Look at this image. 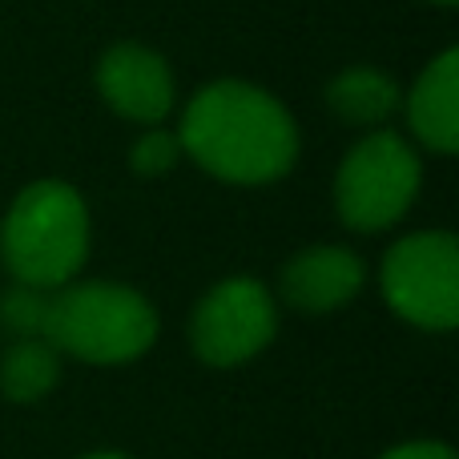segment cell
<instances>
[{"label": "cell", "mask_w": 459, "mask_h": 459, "mask_svg": "<svg viewBox=\"0 0 459 459\" xmlns=\"http://www.w3.org/2000/svg\"><path fill=\"white\" fill-rule=\"evenodd\" d=\"M420 153L391 129H371L342 158L334 178V206L342 226L359 234H379L411 210L420 194Z\"/></svg>", "instance_id": "277c9868"}, {"label": "cell", "mask_w": 459, "mask_h": 459, "mask_svg": "<svg viewBox=\"0 0 459 459\" xmlns=\"http://www.w3.org/2000/svg\"><path fill=\"white\" fill-rule=\"evenodd\" d=\"M61 379V351L45 339H16L0 359V391L13 403H37Z\"/></svg>", "instance_id": "8fae6325"}, {"label": "cell", "mask_w": 459, "mask_h": 459, "mask_svg": "<svg viewBox=\"0 0 459 459\" xmlns=\"http://www.w3.org/2000/svg\"><path fill=\"white\" fill-rule=\"evenodd\" d=\"M178 158H182V142H178V134H169V129H145L134 142V150H129V166L142 178L169 174V169L178 166Z\"/></svg>", "instance_id": "4fadbf2b"}, {"label": "cell", "mask_w": 459, "mask_h": 459, "mask_svg": "<svg viewBox=\"0 0 459 459\" xmlns=\"http://www.w3.org/2000/svg\"><path fill=\"white\" fill-rule=\"evenodd\" d=\"M407 121L428 150H459V48H444L415 77L411 93H407Z\"/></svg>", "instance_id": "9c48e42d"}, {"label": "cell", "mask_w": 459, "mask_h": 459, "mask_svg": "<svg viewBox=\"0 0 459 459\" xmlns=\"http://www.w3.org/2000/svg\"><path fill=\"white\" fill-rule=\"evenodd\" d=\"M436 4H455V0H436Z\"/></svg>", "instance_id": "2e32d148"}, {"label": "cell", "mask_w": 459, "mask_h": 459, "mask_svg": "<svg viewBox=\"0 0 459 459\" xmlns=\"http://www.w3.org/2000/svg\"><path fill=\"white\" fill-rule=\"evenodd\" d=\"M0 258L32 290H61L89 258V210L69 182H32L0 222Z\"/></svg>", "instance_id": "7a4b0ae2"}, {"label": "cell", "mask_w": 459, "mask_h": 459, "mask_svg": "<svg viewBox=\"0 0 459 459\" xmlns=\"http://www.w3.org/2000/svg\"><path fill=\"white\" fill-rule=\"evenodd\" d=\"M383 459H455V452L444 444H403V447H391Z\"/></svg>", "instance_id": "5bb4252c"}, {"label": "cell", "mask_w": 459, "mask_h": 459, "mask_svg": "<svg viewBox=\"0 0 459 459\" xmlns=\"http://www.w3.org/2000/svg\"><path fill=\"white\" fill-rule=\"evenodd\" d=\"M383 299L411 326L452 331L459 323V242L447 230L399 238L383 258Z\"/></svg>", "instance_id": "5b68a950"}, {"label": "cell", "mask_w": 459, "mask_h": 459, "mask_svg": "<svg viewBox=\"0 0 459 459\" xmlns=\"http://www.w3.org/2000/svg\"><path fill=\"white\" fill-rule=\"evenodd\" d=\"M40 339L97 367H117L145 355L158 339V310L145 294L121 282H73L48 290Z\"/></svg>", "instance_id": "3957f363"}, {"label": "cell", "mask_w": 459, "mask_h": 459, "mask_svg": "<svg viewBox=\"0 0 459 459\" xmlns=\"http://www.w3.org/2000/svg\"><path fill=\"white\" fill-rule=\"evenodd\" d=\"M182 153L234 186H266L299 161V126L274 93L246 81H214L190 97L178 126Z\"/></svg>", "instance_id": "6da1fadb"}, {"label": "cell", "mask_w": 459, "mask_h": 459, "mask_svg": "<svg viewBox=\"0 0 459 459\" xmlns=\"http://www.w3.org/2000/svg\"><path fill=\"white\" fill-rule=\"evenodd\" d=\"M403 101V89L391 73L375 69V65H351L326 85V105L339 113L347 126L375 129L391 117Z\"/></svg>", "instance_id": "30bf717a"}, {"label": "cell", "mask_w": 459, "mask_h": 459, "mask_svg": "<svg viewBox=\"0 0 459 459\" xmlns=\"http://www.w3.org/2000/svg\"><path fill=\"white\" fill-rule=\"evenodd\" d=\"M363 258L347 246H310L294 254L282 270V299L294 310L307 315H326L339 310L363 290Z\"/></svg>", "instance_id": "ba28073f"}, {"label": "cell", "mask_w": 459, "mask_h": 459, "mask_svg": "<svg viewBox=\"0 0 459 459\" xmlns=\"http://www.w3.org/2000/svg\"><path fill=\"white\" fill-rule=\"evenodd\" d=\"M81 459H129V455H121V452H93V455H81Z\"/></svg>", "instance_id": "9a60e30c"}, {"label": "cell", "mask_w": 459, "mask_h": 459, "mask_svg": "<svg viewBox=\"0 0 459 459\" xmlns=\"http://www.w3.org/2000/svg\"><path fill=\"white\" fill-rule=\"evenodd\" d=\"M45 307H48V290H32V286L16 282V290H8L0 299V326H8L16 339H40Z\"/></svg>", "instance_id": "7c38bea8"}, {"label": "cell", "mask_w": 459, "mask_h": 459, "mask_svg": "<svg viewBox=\"0 0 459 459\" xmlns=\"http://www.w3.org/2000/svg\"><path fill=\"white\" fill-rule=\"evenodd\" d=\"M97 93L121 117L137 121V126H158L174 109L178 89L166 56L126 40V45H113L97 61Z\"/></svg>", "instance_id": "52a82bcc"}, {"label": "cell", "mask_w": 459, "mask_h": 459, "mask_svg": "<svg viewBox=\"0 0 459 459\" xmlns=\"http://www.w3.org/2000/svg\"><path fill=\"white\" fill-rule=\"evenodd\" d=\"M278 310L258 278H226L198 302L190 318L194 355L210 367H242L270 347Z\"/></svg>", "instance_id": "8992f818"}]
</instances>
